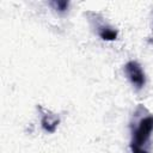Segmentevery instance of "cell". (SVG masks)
I'll return each mask as SVG.
<instances>
[{"label": "cell", "mask_w": 153, "mask_h": 153, "mask_svg": "<svg viewBox=\"0 0 153 153\" xmlns=\"http://www.w3.org/2000/svg\"><path fill=\"white\" fill-rule=\"evenodd\" d=\"M152 131H153V116H147L139 122V126L133 134V139L130 142L131 153H147L143 146L148 141Z\"/></svg>", "instance_id": "6da1fadb"}, {"label": "cell", "mask_w": 153, "mask_h": 153, "mask_svg": "<svg viewBox=\"0 0 153 153\" xmlns=\"http://www.w3.org/2000/svg\"><path fill=\"white\" fill-rule=\"evenodd\" d=\"M124 72L128 76V79L130 80V82L133 84V86H135L137 90H140L145 86V84H146L145 72L142 71V67L136 61L127 62L124 66Z\"/></svg>", "instance_id": "7a4b0ae2"}, {"label": "cell", "mask_w": 153, "mask_h": 153, "mask_svg": "<svg viewBox=\"0 0 153 153\" xmlns=\"http://www.w3.org/2000/svg\"><path fill=\"white\" fill-rule=\"evenodd\" d=\"M59 123H60V118L53 114H49V115L45 114L42 117V127L48 133H54Z\"/></svg>", "instance_id": "3957f363"}, {"label": "cell", "mask_w": 153, "mask_h": 153, "mask_svg": "<svg viewBox=\"0 0 153 153\" xmlns=\"http://www.w3.org/2000/svg\"><path fill=\"white\" fill-rule=\"evenodd\" d=\"M99 36L105 41H114L117 37V31L110 27H102L99 31Z\"/></svg>", "instance_id": "277c9868"}, {"label": "cell", "mask_w": 153, "mask_h": 153, "mask_svg": "<svg viewBox=\"0 0 153 153\" xmlns=\"http://www.w3.org/2000/svg\"><path fill=\"white\" fill-rule=\"evenodd\" d=\"M53 5L60 12H63V11H66L68 8V2L67 1H55V2H53Z\"/></svg>", "instance_id": "5b68a950"}]
</instances>
